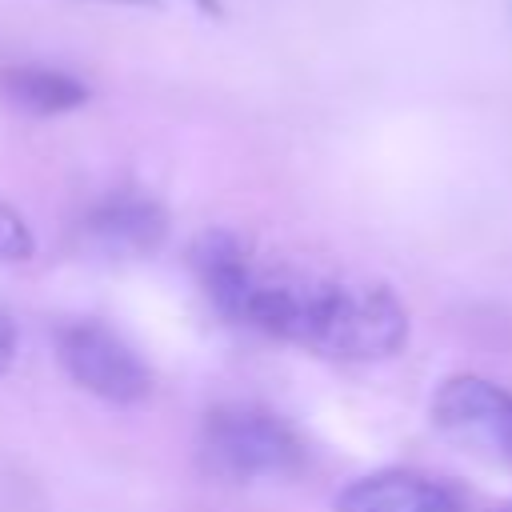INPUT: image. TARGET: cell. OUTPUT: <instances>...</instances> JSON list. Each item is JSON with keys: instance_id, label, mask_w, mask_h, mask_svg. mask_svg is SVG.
<instances>
[{"instance_id": "1", "label": "cell", "mask_w": 512, "mask_h": 512, "mask_svg": "<svg viewBox=\"0 0 512 512\" xmlns=\"http://www.w3.org/2000/svg\"><path fill=\"white\" fill-rule=\"evenodd\" d=\"M192 268L228 320L316 356L384 360L408 340V308L380 280L264 264L232 232H204Z\"/></svg>"}, {"instance_id": "2", "label": "cell", "mask_w": 512, "mask_h": 512, "mask_svg": "<svg viewBox=\"0 0 512 512\" xmlns=\"http://www.w3.org/2000/svg\"><path fill=\"white\" fill-rule=\"evenodd\" d=\"M200 464L220 480L292 476L304 468V440L260 404H220L200 424Z\"/></svg>"}, {"instance_id": "3", "label": "cell", "mask_w": 512, "mask_h": 512, "mask_svg": "<svg viewBox=\"0 0 512 512\" xmlns=\"http://www.w3.org/2000/svg\"><path fill=\"white\" fill-rule=\"evenodd\" d=\"M60 368L96 400L108 404H140L152 392V372L140 352L104 320H68L56 328Z\"/></svg>"}, {"instance_id": "4", "label": "cell", "mask_w": 512, "mask_h": 512, "mask_svg": "<svg viewBox=\"0 0 512 512\" xmlns=\"http://www.w3.org/2000/svg\"><path fill=\"white\" fill-rule=\"evenodd\" d=\"M432 424L464 452L512 468V388L460 372L432 396Z\"/></svg>"}, {"instance_id": "5", "label": "cell", "mask_w": 512, "mask_h": 512, "mask_svg": "<svg viewBox=\"0 0 512 512\" xmlns=\"http://www.w3.org/2000/svg\"><path fill=\"white\" fill-rule=\"evenodd\" d=\"M336 512H472V500L440 476L384 468L352 480L336 496Z\"/></svg>"}, {"instance_id": "6", "label": "cell", "mask_w": 512, "mask_h": 512, "mask_svg": "<svg viewBox=\"0 0 512 512\" xmlns=\"http://www.w3.org/2000/svg\"><path fill=\"white\" fill-rule=\"evenodd\" d=\"M84 232L104 252L144 256V252H156L164 244L168 212H164V204L156 196H148L140 188H112L88 208Z\"/></svg>"}, {"instance_id": "7", "label": "cell", "mask_w": 512, "mask_h": 512, "mask_svg": "<svg viewBox=\"0 0 512 512\" xmlns=\"http://www.w3.org/2000/svg\"><path fill=\"white\" fill-rule=\"evenodd\" d=\"M0 96L24 112H40V116H56V112H72L88 100V88L56 68H40V64H12L0 72Z\"/></svg>"}, {"instance_id": "8", "label": "cell", "mask_w": 512, "mask_h": 512, "mask_svg": "<svg viewBox=\"0 0 512 512\" xmlns=\"http://www.w3.org/2000/svg\"><path fill=\"white\" fill-rule=\"evenodd\" d=\"M32 252H36L32 228L8 200H0V264H24L32 260Z\"/></svg>"}, {"instance_id": "9", "label": "cell", "mask_w": 512, "mask_h": 512, "mask_svg": "<svg viewBox=\"0 0 512 512\" xmlns=\"http://www.w3.org/2000/svg\"><path fill=\"white\" fill-rule=\"evenodd\" d=\"M12 360H16V324H12V316L0 308V376L12 368Z\"/></svg>"}, {"instance_id": "10", "label": "cell", "mask_w": 512, "mask_h": 512, "mask_svg": "<svg viewBox=\"0 0 512 512\" xmlns=\"http://www.w3.org/2000/svg\"><path fill=\"white\" fill-rule=\"evenodd\" d=\"M488 512H512V500H500L496 508H488Z\"/></svg>"}, {"instance_id": "11", "label": "cell", "mask_w": 512, "mask_h": 512, "mask_svg": "<svg viewBox=\"0 0 512 512\" xmlns=\"http://www.w3.org/2000/svg\"><path fill=\"white\" fill-rule=\"evenodd\" d=\"M108 4H156V0H108Z\"/></svg>"}, {"instance_id": "12", "label": "cell", "mask_w": 512, "mask_h": 512, "mask_svg": "<svg viewBox=\"0 0 512 512\" xmlns=\"http://www.w3.org/2000/svg\"><path fill=\"white\" fill-rule=\"evenodd\" d=\"M200 4H204V8H208V12H216V8H220V4H216V0H200Z\"/></svg>"}]
</instances>
